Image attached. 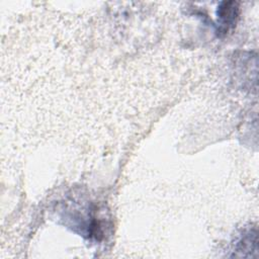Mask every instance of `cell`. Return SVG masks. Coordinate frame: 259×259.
Returning a JSON list of instances; mask_svg holds the SVG:
<instances>
[{
	"instance_id": "6da1fadb",
	"label": "cell",
	"mask_w": 259,
	"mask_h": 259,
	"mask_svg": "<svg viewBox=\"0 0 259 259\" xmlns=\"http://www.w3.org/2000/svg\"><path fill=\"white\" fill-rule=\"evenodd\" d=\"M226 7L220 8V17L222 23L225 26V30L228 29L229 26L233 25L237 17V7H229V3H225Z\"/></svg>"
}]
</instances>
